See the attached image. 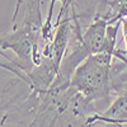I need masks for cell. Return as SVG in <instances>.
I'll return each mask as SVG.
<instances>
[{"label":"cell","mask_w":127,"mask_h":127,"mask_svg":"<svg viewBox=\"0 0 127 127\" xmlns=\"http://www.w3.org/2000/svg\"><path fill=\"white\" fill-rule=\"evenodd\" d=\"M121 29H122V34H123V41H125V46L126 50L123 51V54L127 55V18L121 20Z\"/></svg>","instance_id":"8992f818"},{"label":"cell","mask_w":127,"mask_h":127,"mask_svg":"<svg viewBox=\"0 0 127 127\" xmlns=\"http://www.w3.org/2000/svg\"><path fill=\"white\" fill-rule=\"evenodd\" d=\"M126 123H127V122H126Z\"/></svg>","instance_id":"52a82bcc"},{"label":"cell","mask_w":127,"mask_h":127,"mask_svg":"<svg viewBox=\"0 0 127 127\" xmlns=\"http://www.w3.org/2000/svg\"><path fill=\"white\" fill-rule=\"evenodd\" d=\"M98 122H105L121 126L127 122V87L118 93L117 98L104 112H95L87 117L85 127H90Z\"/></svg>","instance_id":"3957f363"},{"label":"cell","mask_w":127,"mask_h":127,"mask_svg":"<svg viewBox=\"0 0 127 127\" xmlns=\"http://www.w3.org/2000/svg\"><path fill=\"white\" fill-rule=\"evenodd\" d=\"M107 18L108 24H113L121 22L122 19L127 18V0H112L109 1V9L107 14H104Z\"/></svg>","instance_id":"5b68a950"},{"label":"cell","mask_w":127,"mask_h":127,"mask_svg":"<svg viewBox=\"0 0 127 127\" xmlns=\"http://www.w3.org/2000/svg\"><path fill=\"white\" fill-rule=\"evenodd\" d=\"M41 0H17L15 4V9H14V14H13V27H15V22H17V17L22 5L27 6V13H26V18L23 20L24 24L31 26L32 28H34L37 31H41L43 20H42V12H41Z\"/></svg>","instance_id":"277c9868"},{"label":"cell","mask_w":127,"mask_h":127,"mask_svg":"<svg viewBox=\"0 0 127 127\" xmlns=\"http://www.w3.org/2000/svg\"><path fill=\"white\" fill-rule=\"evenodd\" d=\"M41 31L22 23L18 28L0 37V50L13 51L22 61H32L34 66L42 61V47L39 46Z\"/></svg>","instance_id":"7a4b0ae2"},{"label":"cell","mask_w":127,"mask_h":127,"mask_svg":"<svg viewBox=\"0 0 127 127\" xmlns=\"http://www.w3.org/2000/svg\"><path fill=\"white\" fill-rule=\"evenodd\" d=\"M113 52L103 50L85 59L74 71L70 87L93 103L107 99L113 93Z\"/></svg>","instance_id":"6da1fadb"}]
</instances>
